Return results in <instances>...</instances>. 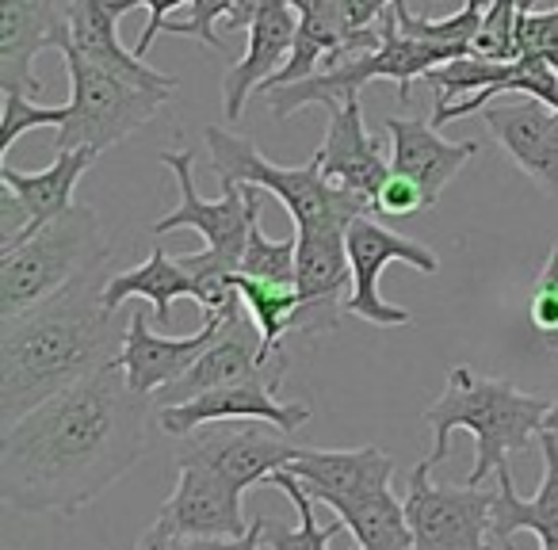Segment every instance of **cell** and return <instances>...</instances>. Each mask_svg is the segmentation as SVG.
<instances>
[{"mask_svg": "<svg viewBox=\"0 0 558 550\" xmlns=\"http://www.w3.org/2000/svg\"><path fill=\"white\" fill-rule=\"evenodd\" d=\"M154 398L108 364L47 398L0 436V501L20 512L77 516L146 451Z\"/></svg>", "mask_w": 558, "mask_h": 550, "instance_id": "obj_1", "label": "cell"}, {"mask_svg": "<svg viewBox=\"0 0 558 550\" xmlns=\"http://www.w3.org/2000/svg\"><path fill=\"white\" fill-rule=\"evenodd\" d=\"M276 394L279 390L264 379L233 382V387L207 390L184 405H165V410H157V425L169 436H187L203 425H218V420H268L283 432H299L311 420V405L279 402Z\"/></svg>", "mask_w": 558, "mask_h": 550, "instance_id": "obj_15", "label": "cell"}, {"mask_svg": "<svg viewBox=\"0 0 558 550\" xmlns=\"http://www.w3.org/2000/svg\"><path fill=\"white\" fill-rule=\"evenodd\" d=\"M271 4H283V0H238V9H233V16L226 20V27H230V32H241V27H245L248 32V24H253L260 12H268ZM291 4H295V0H291Z\"/></svg>", "mask_w": 558, "mask_h": 550, "instance_id": "obj_40", "label": "cell"}, {"mask_svg": "<svg viewBox=\"0 0 558 550\" xmlns=\"http://www.w3.org/2000/svg\"><path fill=\"white\" fill-rule=\"evenodd\" d=\"M108 253L96 210L85 203L70 207L39 233L0 253V318L32 310L35 303L93 276Z\"/></svg>", "mask_w": 558, "mask_h": 550, "instance_id": "obj_6", "label": "cell"}, {"mask_svg": "<svg viewBox=\"0 0 558 550\" xmlns=\"http://www.w3.org/2000/svg\"><path fill=\"white\" fill-rule=\"evenodd\" d=\"M299 35V9L291 0L283 4H271L268 12L248 24V50L241 62H233L222 77V108H226V123H238L241 111H245V100L256 85H268L291 58V47H295Z\"/></svg>", "mask_w": 558, "mask_h": 550, "instance_id": "obj_20", "label": "cell"}, {"mask_svg": "<svg viewBox=\"0 0 558 550\" xmlns=\"http://www.w3.org/2000/svg\"><path fill=\"white\" fill-rule=\"evenodd\" d=\"M283 470L295 474L314 501H326V497H356L390 486L395 459L383 448H299V455Z\"/></svg>", "mask_w": 558, "mask_h": 550, "instance_id": "obj_21", "label": "cell"}, {"mask_svg": "<svg viewBox=\"0 0 558 550\" xmlns=\"http://www.w3.org/2000/svg\"><path fill=\"white\" fill-rule=\"evenodd\" d=\"M65 70H70L73 100L65 126H58L54 154H62V149H96V154H104V149L131 138L134 131H142L177 93V85H154V81L126 77V73L111 70V65L77 54L73 47L65 50Z\"/></svg>", "mask_w": 558, "mask_h": 550, "instance_id": "obj_7", "label": "cell"}, {"mask_svg": "<svg viewBox=\"0 0 558 550\" xmlns=\"http://www.w3.org/2000/svg\"><path fill=\"white\" fill-rule=\"evenodd\" d=\"M383 131L390 134V172L417 180L428 207H436L451 176L478 154V142H448L440 138V126L413 115H387Z\"/></svg>", "mask_w": 558, "mask_h": 550, "instance_id": "obj_19", "label": "cell"}, {"mask_svg": "<svg viewBox=\"0 0 558 550\" xmlns=\"http://www.w3.org/2000/svg\"><path fill=\"white\" fill-rule=\"evenodd\" d=\"M264 527H268V520L253 516L245 535H233V539H177V550H264Z\"/></svg>", "mask_w": 558, "mask_h": 550, "instance_id": "obj_39", "label": "cell"}, {"mask_svg": "<svg viewBox=\"0 0 558 550\" xmlns=\"http://www.w3.org/2000/svg\"><path fill=\"white\" fill-rule=\"evenodd\" d=\"M425 207H428V195L421 192L417 180L402 176V172H390L387 184L375 195V210H383V215H390V218H413Z\"/></svg>", "mask_w": 558, "mask_h": 550, "instance_id": "obj_36", "label": "cell"}, {"mask_svg": "<svg viewBox=\"0 0 558 550\" xmlns=\"http://www.w3.org/2000/svg\"><path fill=\"white\" fill-rule=\"evenodd\" d=\"M349 260H352V295L344 298V314L372 326L395 329L410 321V310L387 303L379 291V276L390 260H402L417 268L421 276H436L440 271V256L417 237H402V233L379 225L372 215H360L349 225Z\"/></svg>", "mask_w": 558, "mask_h": 550, "instance_id": "obj_10", "label": "cell"}, {"mask_svg": "<svg viewBox=\"0 0 558 550\" xmlns=\"http://www.w3.org/2000/svg\"><path fill=\"white\" fill-rule=\"evenodd\" d=\"M527 318H532V329L543 349L558 356V241L550 245V256L543 264L539 280H535L532 298H527Z\"/></svg>", "mask_w": 558, "mask_h": 550, "instance_id": "obj_33", "label": "cell"}, {"mask_svg": "<svg viewBox=\"0 0 558 550\" xmlns=\"http://www.w3.org/2000/svg\"><path fill=\"white\" fill-rule=\"evenodd\" d=\"M70 42V0H0V88L43 93L35 58L43 50H65Z\"/></svg>", "mask_w": 558, "mask_h": 550, "instance_id": "obj_14", "label": "cell"}, {"mask_svg": "<svg viewBox=\"0 0 558 550\" xmlns=\"http://www.w3.org/2000/svg\"><path fill=\"white\" fill-rule=\"evenodd\" d=\"M539 0H486V24H482V35L474 42L478 54H489V58H517V20L520 12L535 9Z\"/></svg>", "mask_w": 558, "mask_h": 550, "instance_id": "obj_32", "label": "cell"}, {"mask_svg": "<svg viewBox=\"0 0 558 550\" xmlns=\"http://www.w3.org/2000/svg\"><path fill=\"white\" fill-rule=\"evenodd\" d=\"M494 493L482 486H436L421 459L405 486V520L413 550H494ZM501 550V547H497Z\"/></svg>", "mask_w": 558, "mask_h": 550, "instance_id": "obj_8", "label": "cell"}, {"mask_svg": "<svg viewBox=\"0 0 558 550\" xmlns=\"http://www.w3.org/2000/svg\"><path fill=\"white\" fill-rule=\"evenodd\" d=\"M333 4H337L344 27H349L352 35L372 32V27L379 24L390 9H395V0H333Z\"/></svg>", "mask_w": 558, "mask_h": 550, "instance_id": "obj_38", "label": "cell"}, {"mask_svg": "<svg viewBox=\"0 0 558 550\" xmlns=\"http://www.w3.org/2000/svg\"><path fill=\"white\" fill-rule=\"evenodd\" d=\"M379 47L375 50H356V54L341 58V62L326 65L314 77H303L295 85H279V88H264V103H268L271 115L283 123L295 111H303L306 103H322V108L337 111L349 100H356L364 93L367 81H398V100H410V85L413 77H425L436 65H448L456 58L471 54V47H440V42H425L413 39L398 27L395 9L383 16L379 24Z\"/></svg>", "mask_w": 558, "mask_h": 550, "instance_id": "obj_4", "label": "cell"}, {"mask_svg": "<svg viewBox=\"0 0 558 550\" xmlns=\"http://www.w3.org/2000/svg\"><path fill=\"white\" fill-rule=\"evenodd\" d=\"M268 486L288 493V501L295 504V512H299V524L295 527H264V550H329V539H337V531H349L341 516L329 520L326 527H318L314 497L306 493V486L291 470H276L268 478Z\"/></svg>", "mask_w": 558, "mask_h": 550, "instance_id": "obj_28", "label": "cell"}, {"mask_svg": "<svg viewBox=\"0 0 558 550\" xmlns=\"http://www.w3.org/2000/svg\"><path fill=\"white\" fill-rule=\"evenodd\" d=\"M314 157H318L329 184L344 187V192L360 195V199H367V203H375L379 187L387 184V176H390V157L383 154L379 142L367 134L360 96L344 103V108L329 111L326 142H322Z\"/></svg>", "mask_w": 558, "mask_h": 550, "instance_id": "obj_18", "label": "cell"}, {"mask_svg": "<svg viewBox=\"0 0 558 550\" xmlns=\"http://www.w3.org/2000/svg\"><path fill=\"white\" fill-rule=\"evenodd\" d=\"M180 268L192 276L195 283V303L203 306V318H218V321H230L245 310L241 303V291H238V268L230 260H222L218 253L203 248V253H184L177 256Z\"/></svg>", "mask_w": 558, "mask_h": 550, "instance_id": "obj_29", "label": "cell"}, {"mask_svg": "<svg viewBox=\"0 0 558 550\" xmlns=\"http://www.w3.org/2000/svg\"><path fill=\"white\" fill-rule=\"evenodd\" d=\"M501 550H517V547L509 542V547H501ZM539 550H558V539H543V542H539Z\"/></svg>", "mask_w": 558, "mask_h": 550, "instance_id": "obj_43", "label": "cell"}, {"mask_svg": "<svg viewBox=\"0 0 558 550\" xmlns=\"http://www.w3.org/2000/svg\"><path fill=\"white\" fill-rule=\"evenodd\" d=\"M134 550H177V539H172V535L154 520V527H149V531H142V539L134 542Z\"/></svg>", "mask_w": 558, "mask_h": 550, "instance_id": "obj_41", "label": "cell"}, {"mask_svg": "<svg viewBox=\"0 0 558 550\" xmlns=\"http://www.w3.org/2000/svg\"><path fill=\"white\" fill-rule=\"evenodd\" d=\"M322 504H329L344 520V527L356 535L360 550H413L405 504H398L390 486L356 497H326Z\"/></svg>", "mask_w": 558, "mask_h": 550, "instance_id": "obj_26", "label": "cell"}, {"mask_svg": "<svg viewBox=\"0 0 558 550\" xmlns=\"http://www.w3.org/2000/svg\"><path fill=\"white\" fill-rule=\"evenodd\" d=\"M238 291H241V303H245V314L253 318V326L260 329V341H264V356L276 359V356H288L283 352V337L295 329L299 318V288H288V283H264L253 280V276H241L238 271Z\"/></svg>", "mask_w": 558, "mask_h": 550, "instance_id": "obj_27", "label": "cell"}, {"mask_svg": "<svg viewBox=\"0 0 558 550\" xmlns=\"http://www.w3.org/2000/svg\"><path fill=\"white\" fill-rule=\"evenodd\" d=\"M195 298V283L184 268L177 264V256L165 253V245H154V253L131 271H119L104 283V306L108 310H123L126 298H146L154 306L157 326H169L172 321V303L177 298Z\"/></svg>", "mask_w": 558, "mask_h": 550, "instance_id": "obj_25", "label": "cell"}, {"mask_svg": "<svg viewBox=\"0 0 558 550\" xmlns=\"http://www.w3.org/2000/svg\"><path fill=\"white\" fill-rule=\"evenodd\" d=\"M543 448V481L535 497H520L512 486V470L501 466L494 474V539L497 547H509L517 531H532L535 539H558V432H539Z\"/></svg>", "mask_w": 558, "mask_h": 550, "instance_id": "obj_22", "label": "cell"}, {"mask_svg": "<svg viewBox=\"0 0 558 550\" xmlns=\"http://www.w3.org/2000/svg\"><path fill=\"white\" fill-rule=\"evenodd\" d=\"M177 489L157 512V524L172 539H233L248 531L238 486L195 459H177Z\"/></svg>", "mask_w": 558, "mask_h": 550, "instance_id": "obj_13", "label": "cell"}, {"mask_svg": "<svg viewBox=\"0 0 558 550\" xmlns=\"http://www.w3.org/2000/svg\"><path fill=\"white\" fill-rule=\"evenodd\" d=\"M226 321L203 318V329L192 337H165L149 329V318L142 310L131 314V333L119 352V367H123L126 382L138 394H157V390L172 387L195 367V359L218 341Z\"/></svg>", "mask_w": 558, "mask_h": 550, "instance_id": "obj_16", "label": "cell"}, {"mask_svg": "<svg viewBox=\"0 0 558 550\" xmlns=\"http://www.w3.org/2000/svg\"><path fill=\"white\" fill-rule=\"evenodd\" d=\"M96 157H100L96 149H62V154H54V161L39 172H16L9 161L0 164V184H9L12 192L24 199L27 215H32V233H39L43 225L54 222L58 215L77 207L73 192H77L81 176L96 164Z\"/></svg>", "mask_w": 558, "mask_h": 550, "instance_id": "obj_23", "label": "cell"}, {"mask_svg": "<svg viewBox=\"0 0 558 550\" xmlns=\"http://www.w3.org/2000/svg\"><path fill=\"white\" fill-rule=\"evenodd\" d=\"M126 333L131 318L104 306V288L93 276L32 310L0 318V428H12L47 398L116 364Z\"/></svg>", "mask_w": 558, "mask_h": 550, "instance_id": "obj_2", "label": "cell"}, {"mask_svg": "<svg viewBox=\"0 0 558 550\" xmlns=\"http://www.w3.org/2000/svg\"><path fill=\"white\" fill-rule=\"evenodd\" d=\"M550 405H555L550 394H524L509 379L478 375L466 364L448 367L444 394L421 413L436 436L425 463L436 470L451 451V432H471L474 466L463 481L466 486H486L489 474L509 466V455L527 451L539 440Z\"/></svg>", "mask_w": 558, "mask_h": 550, "instance_id": "obj_3", "label": "cell"}, {"mask_svg": "<svg viewBox=\"0 0 558 550\" xmlns=\"http://www.w3.org/2000/svg\"><path fill=\"white\" fill-rule=\"evenodd\" d=\"M283 375H288V356H276V359L264 356L260 329L241 310L238 318L226 321L218 341L195 359V367L184 379L157 390L154 405L157 410H165V405H184V402H192V398L207 394V390L233 387V382H253V379H264L279 390L283 387Z\"/></svg>", "mask_w": 558, "mask_h": 550, "instance_id": "obj_12", "label": "cell"}, {"mask_svg": "<svg viewBox=\"0 0 558 550\" xmlns=\"http://www.w3.org/2000/svg\"><path fill=\"white\" fill-rule=\"evenodd\" d=\"M550 65H555V73H558V54H550Z\"/></svg>", "mask_w": 558, "mask_h": 550, "instance_id": "obj_44", "label": "cell"}, {"mask_svg": "<svg viewBox=\"0 0 558 550\" xmlns=\"http://www.w3.org/2000/svg\"><path fill=\"white\" fill-rule=\"evenodd\" d=\"M203 138L210 146V172L218 176V184H253L260 192H271L288 207L295 230H349L360 215L375 210V203L329 184L318 157L295 164V169H283V164H271L253 138H241L226 126H207Z\"/></svg>", "mask_w": 558, "mask_h": 550, "instance_id": "obj_5", "label": "cell"}, {"mask_svg": "<svg viewBox=\"0 0 558 550\" xmlns=\"http://www.w3.org/2000/svg\"><path fill=\"white\" fill-rule=\"evenodd\" d=\"M482 123L501 142L509 161L539 184V192L558 195V108L520 96L501 108H486Z\"/></svg>", "mask_w": 558, "mask_h": 550, "instance_id": "obj_17", "label": "cell"}, {"mask_svg": "<svg viewBox=\"0 0 558 550\" xmlns=\"http://www.w3.org/2000/svg\"><path fill=\"white\" fill-rule=\"evenodd\" d=\"M241 276H253L264 283H288L295 288L299 276V237L271 241L260 225V207L253 210V230H248V245L241 256Z\"/></svg>", "mask_w": 558, "mask_h": 550, "instance_id": "obj_30", "label": "cell"}, {"mask_svg": "<svg viewBox=\"0 0 558 550\" xmlns=\"http://www.w3.org/2000/svg\"><path fill=\"white\" fill-rule=\"evenodd\" d=\"M543 428H547V432H558V394H555V405H550L547 420H543Z\"/></svg>", "mask_w": 558, "mask_h": 550, "instance_id": "obj_42", "label": "cell"}, {"mask_svg": "<svg viewBox=\"0 0 558 550\" xmlns=\"http://www.w3.org/2000/svg\"><path fill=\"white\" fill-rule=\"evenodd\" d=\"M161 164L172 169L180 187V207L169 210L165 218L154 222V233L169 230H195L203 237V245L210 253H218L222 260H230L233 268H241V256L248 245V230H253V210L260 207V187L253 184H230L222 187V199H203L195 192V157L187 149H169L161 154Z\"/></svg>", "mask_w": 558, "mask_h": 550, "instance_id": "obj_9", "label": "cell"}, {"mask_svg": "<svg viewBox=\"0 0 558 550\" xmlns=\"http://www.w3.org/2000/svg\"><path fill=\"white\" fill-rule=\"evenodd\" d=\"M291 432L268 425V420H253V425H230L215 428L203 425L195 432L180 436V455L177 459H195L207 463L210 470L222 474L230 486H238L241 493H248L253 486L268 481L276 470L291 466V459L299 455V448L288 440Z\"/></svg>", "mask_w": 558, "mask_h": 550, "instance_id": "obj_11", "label": "cell"}, {"mask_svg": "<svg viewBox=\"0 0 558 550\" xmlns=\"http://www.w3.org/2000/svg\"><path fill=\"white\" fill-rule=\"evenodd\" d=\"M70 119V103L62 108H43L27 93H4V115H0V154L9 161L12 146L24 138L27 131H39V126H65Z\"/></svg>", "mask_w": 558, "mask_h": 550, "instance_id": "obj_31", "label": "cell"}, {"mask_svg": "<svg viewBox=\"0 0 558 550\" xmlns=\"http://www.w3.org/2000/svg\"><path fill=\"white\" fill-rule=\"evenodd\" d=\"M233 9H238V0H192V12H187V20H169V24H165V32L199 39L203 47H210L215 54H226V42H222V35H218L215 27L226 24V20L233 16Z\"/></svg>", "mask_w": 558, "mask_h": 550, "instance_id": "obj_34", "label": "cell"}, {"mask_svg": "<svg viewBox=\"0 0 558 550\" xmlns=\"http://www.w3.org/2000/svg\"><path fill=\"white\" fill-rule=\"evenodd\" d=\"M520 54H558V4L550 12H520L517 58Z\"/></svg>", "mask_w": 558, "mask_h": 550, "instance_id": "obj_35", "label": "cell"}, {"mask_svg": "<svg viewBox=\"0 0 558 550\" xmlns=\"http://www.w3.org/2000/svg\"><path fill=\"white\" fill-rule=\"evenodd\" d=\"M116 24H119V16H116V9H111V0H70V32H73L70 47L77 50V54L93 58V62H100V65H111V70L126 73V77L180 88L177 77L154 70V65H146V58H138L134 50H126L116 35Z\"/></svg>", "mask_w": 558, "mask_h": 550, "instance_id": "obj_24", "label": "cell"}, {"mask_svg": "<svg viewBox=\"0 0 558 550\" xmlns=\"http://www.w3.org/2000/svg\"><path fill=\"white\" fill-rule=\"evenodd\" d=\"M184 4H192V0H111L116 16H126V12H134V9H149V24L142 27L138 42H134V54L138 58H146V50L154 47V39L165 32V24L172 20V12L184 9Z\"/></svg>", "mask_w": 558, "mask_h": 550, "instance_id": "obj_37", "label": "cell"}]
</instances>
